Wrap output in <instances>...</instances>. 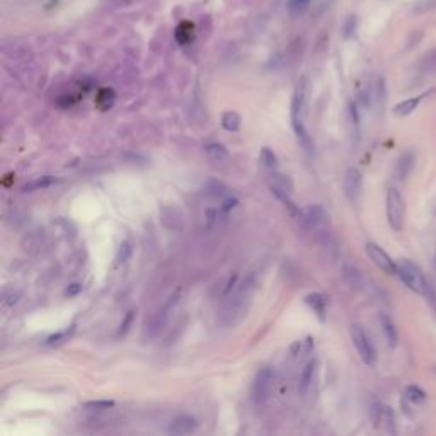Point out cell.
I'll use <instances>...</instances> for the list:
<instances>
[{
    "mask_svg": "<svg viewBox=\"0 0 436 436\" xmlns=\"http://www.w3.org/2000/svg\"><path fill=\"white\" fill-rule=\"evenodd\" d=\"M254 291H256L254 276H249L242 285H239V288L230 296L229 301L225 303V308H223V319H225L227 324H235L247 312Z\"/></svg>",
    "mask_w": 436,
    "mask_h": 436,
    "instance_id": "6da1fadb",
    "label": "cell"
},
{
    "mask_svg": "<svg viewBox=\"0 0 436 436\" xmlns=\"http://www.w3.org/2000/svg\"><path fill=\"white\" fill-rule=\"evenodd\" d=\"M397 275L401 276V280L404 281V285L411 291L418 293V295H426L430 281L426 280L418 264H414L409 259H401L397 264Z\"/></svg>",
    "mask_w": 436,
    "mask_h": 436,
    "instance_id": "7a4b0ae2",
    "label": "cell"
},
{
    "mask_svg": "<svg viewBox=\"0 0 436 436\" xmlns=\"http://www.w3.org/2000/svg\"><path fill=\"white\" fill-rule=\"evenodd\" d=\"M385 211H387V222L392 227V230L401 232L402 227H404L406 205H404V198L399 193L397 187H389V191H387Z\"/></svg>",
    "mask_w": 436,
    "mask_h": 436,
    "instance_id": "3957f363",
    "label": "cell"
},
{
    "mask_svg": "<svg viewBox=\"0 0 436 436\" xmlns=\"http://www.w3.org/2000/svg\"><path fill=\"white\" fill-rule=\"evenodd\" d=\"M273 384H275V372L270 366L261 368L254 378V384H252V397H254L256 404H264L270 399Z\"/></svg>",
    "mask_w": 436,
    "mask_h": 436,
    "instance_id": "277c9868",
    "label": "cell"
},
{
    "mask_svg": "<svg viewBox=\"0 0 436 436\" xmlns=\"http://www.w3.org/2000/svg\"><path fill=\"white\" fill-rule=\"evenodd\" d=\"M351 339H353V344L356 348L358 354L360 358L363 360L365 365L372 366L375 365V360H377V354H375V348L370 341L368 334L365 332V329L361 325H353L351 327Z\"/></svg>",
    "mask_w": 436,
    "mask_h": 436,
    "instance_id": "5b68a950",
    "label": "cell"
},
{
    "mask_svg": "<svg viewBox=\"0 0 436 436\" xmlns=\"http://www.w3.org/2000/svg\"><path fill=\"white\" fill-rule=\"evenodd\" d=\"M305 113H307V84H305V80H301V82L296 85L291 97V109H290L291 126L305 125L303 123Z\"/></svg>",
    "mask_w": 436,
    "mask_h": 436,
    "instance_id": "8992f818",
    "label": "cell"
},
{
    "mask_svg": "<svg viewBox=\"0 0 436 436\" xmlns=\"http://www.w3.org/2000/svg\"><path fill=\"white\" fill-rule=\"evenodd\" d=\"M366 254H368V258L373 261V264L378 268V270H382L385 273V275H395L397 273V264L394 263V259L390 258L387 252L382 249L378 244L375 242H368L365 247Z\"/></svg>",
    "mask_w": 436,
    "mask_h": 436,
    "instance_id": "52a82bcc",
    "label": "cell"
},
{
    "mask_svg": "<svg viewBox=\"0 0 436 436\" xmlns=\"http://www.w3.org/2000/svg\"><path fill=\"white\" fill-rule=\"evenodd\" d=\"M363 193V176L358 169L349 167L344 174V194L353 205H358Z\"/></svg>",
    "mask_w": 436,
    "mask_h": 436,
    "instance_id": "ba28073f",
    "label": "cell"
},
{
    "mask_svg": "<svg viewBox=\"0 0 436 436\" xmlns=\"http://www.w3.org/2000/svg\"><path fill=\"white\" fill-rule=\"evenodd\" d=\"M300 218L303 220L310 229H320V227H324L325 223H327L329 215L322 205H310L301 211Z\"/></svg>",
    "mask_w": 436,
    "mask_h": 436,
    "instance_id": "9c48e42d",
    "label": "cell"
},
{
    "mask_svg": "<svg viewBox=\"0 0 436 436\" xmlns=\"http://www.w3.org/2000/svg\"><path fill=\"white\" fill-rule=\"evenodd\" d=\"M341 275L346 283L353 288V290H363L365 288V276L363 273L360 271V268L356 264H353L351 261H344L343 266H341Z\"/></svg>",
    "mask_w": 436,
    "mask_h": 436,
    "instance_id": "30bf717a",
    "label": "cell"
},
{
    "mask_svg": "<svg viewBox=\"0 0 436 436\" xmlns=\"http://www.w3.org/2000/svg\"><path fill=\"white\" fill-rule=\"evenodd\" d=\"M198 430V421L191 416H179L169 426L170 435H189Z\"/></svg>",
    "mask_w": 436,
    "mask_h": 436,
    "instance_id": "8fae6325",
    "label": "cell"
},
{
    "mask_svg": "<svg viewBox=\"0 0 436 436\" xmlns=\"http://www.w3.org/2000/svg\"><path fill=\"white\" fill-rule=\"evenodd\" d=\"M315 373H317V360H310L307 365L303 366V370L300 372V378H298V394L300 395L308 394L313 378H315Z\"/></svg>",
    "mask_w": 436,
    "mask_h": 436,
    "instance_id": "7c38bea8",
    "label": "cell"
},
{
    "mask_svg": "<svg viewBox=\"0 0 436 436\" xmlns=\"http://www.w3.org/2000/svg\"><path fill=\"white\" fill-rule=\"evenodd\" d=\"M378 322H380V327H382V332H384V337L389 344V348H395L399 344V334H397V327H395L394 320L390 319V315L382 312L378 315Z\"/></svg>",
    "mask_w": 436,
    "mask_h": 436,
    "instance_id": "4fadbf2b",
    "label": "cell"
},
{
    "mask_svg": "<svg viewBox=\"0 0 436 436\" xmlns=\"http://www.w3.org/2000/svg\"><path fill=\"white\" fill-rule=\"evenodd\" d=\"M414 164H416L414 153L411 152V150H407V152H404L401 157H399L397 164H395V177L401 179V181L407 179V176L413 172Z\"/></svg>",
    "mask_w": 436,
    "mask_h": 436,
    "instance_id": "5bb4252c",
    "label": "cell"
},
{
    "mask_svg": "<svg viewBox=\"0 0 436 436\" xmlns=\"http://www.w3.org/2000/svg\"><path fill=\"white\" fill-rule=\"evenodd\" d=\"M305 303L315 312V315L319 317L320 320L325 319V307H327V300L322 293H308L305 296Z\"/></svg>",
    "mask_w": 436,
    "mask_h": 436,
    "instance_id": "9a60e30c",
    "label": "cell"
},
{
    "mask_svg": "<svg viewBox=\"0 0 436 436\" xmlns=\"http://www.w3.org/2000/svg\"><path fill=\"white\" fill-rule=\"evenodd\" d=\"M205 153L206 157L210 158L213 164H227L229 162V152H227V148L223 145L220 144H208L205 146Z\"/></svg>",
    "mask_w": 436,
    "mask_h": 436,
    "instance_id": "2e32d148",
    "label": "cell"
},
{
    "mask_svg": "<svg viewBox=\"0 0 436 436\" xmlns=\"http://www.w3.org/2000/svg\"><path fill=\"white\" fill-rule=\"evenodd\" d=\"M56 182H58V179L53 177V176L36 177V179H31V181H27L26 184L22 186V191H24V193H32V191L46 189V187L56 184Z\"/></svg>",
    "mask_w": 436,
    "mask_h": 436,
    "instance_id": "e0dca14e",
    "label": "cell"
},
{
    "mask_svg": "<svg viewBox=\"0 0 436 436\" xmlns=\"http://www.w3.org/2000/svg\"><path fill=\"white\" fill-rule=\"evenodd\" d=\"M425 96L426 94H421V96H418V97H411V99H406V101H402V103H399L394 108V115L395 116H407V115H411V113H414L416 108L419 106V103L425 99Z\"/></svg>",
    "mask_w": 436,
    "mask_h": 436,
    "instance_id": "ac0fdd59",
    "label": "cell"
},
{
    "mask_svg": "<svg viewBox=\"0 0 436 436\" xmlns=\"http://www.w3.org/2000/svg\"><path fill=\"white\" fill-rule=\"evenodd\" d=\"M271 187L280 189V191L288 193V194L293 193V184H291L290 177L285 176V174H281V172H275V170H271Z\"/></svg>",
    "mask_w": 436,
    "mask_h": 436,
    "instance_id": "d6986e66",
    "label": "cell"
},
{
    "mask_svg": "<svg viewBox=\"0 0 436 436\" xmlns=\"http://www.w3.org/2000/svg\"><path fill=\"white\" fill-rule=\"evenodd\" d=\"M240 123H242V118H240L239 113L227 111L222 115V126L227 130V132H237V130L240 128Z\"/></svg>",
    "mask_w": 436,
    "mask_h": 436,
    "instance_id": "ffe728a7",
    "label": "cell"
},
{
    "mask_svg": "<svg viewBox=\"0 0 436 436\" xmlns=\"http://www.w3.org/2000/svg\"><path fill=\"white\" fill-rule=\"evenodd\" d=\"M313 351V341L312 337H305L301 341H296L295 344L291 346V354L295 358H301V356H307Z\"/></svg>",
    "mask_w": 436,
    "mask_h": 436,
    "instance_id": "44dd1931",
    "label": "cell"
},
{
    "mask_svg": "<svg viewBox=\"0 0 436 436\" xmlns=\"http://www.w3.org/2000/svg\"><path fill=\"white\" fill-rule=\"evenodd\" d=\"M259 160L261 164H263V167H266L268 170H275L276 167H278V157H276V153L273 152L271 148H268V146L261 148Z\"/></svg>",
    "mask_w": 436,
    "mask_h": 436,
    "instance_id": "7402d4cb",
    "label": "cell"
},
{
    "mask_svg": "<svg viewBox=\"0 0 436 436\" xmlns=\"http://www.w3.org/2000/svg\"><path fill=\"white\" fill-rule=\"evenodd\" d=\"M404 395H406L407 401L413 402V404H421V402L426 399V394L423 392V390L419 389V387H416V385H409V387H406Z\"/></svg>",
    "mask_w": 436,
    "mask_h": 436,
    "instance_id": "603a6c76",
    "label": "cell"
},
{
    "mask_svg": "<svg viewBox=\"0 0 436 436\" xmlns=\"http://www.w3.org/2000/svg\"><path fill=\"white\" fill-rule=\"evenodd\" d=\"M72 332H73V325H72L70 329H65V331H60V332H56V334H53V336H50L46 339V344L48 346L62 344V343H65V341H68V337L72 336Z\"/></svg>",
    "mask_w": 436,
    "mask_h": 436,
    "instance_id": "cb8c5ba5",
    "label": "cell"
},
{
    "mask_svg": "<svg viewBox=\"0 0 436 436\" xmlns=\"http://www.w3.org/2000/svg\"><path fill=\"white\" fill-rule=\"evenodd\" d=\"M113 101H115V92L111 89H103L97 96V104L101 106L103 109H108L113 106Z\"/></svg>",
    "mask_w": 436,
    "mask_h": 436,
    "instance_id": "d4e9b609",
    "label": "cell"
},
{
    "mask_svg": "<svg viewBox=\"0 0 436 436\" xmlns=\"http://www.w3.org/2000/svg\"><path fill=\"white\" fill-rule=\"evenodd\" d=\"M308 5H310V0H290L288 10H290L291 15H300L301 12L307 10Z\"/></svg>",
    "mask_w": 436,
    "mask_h": 436,
    "instance_id": "484cf974",
    "label": "cell"
},
{
    "mask_svg": "<svg viewBox=\"0 0 436 436\" xmlns=\"http://www.w3.org/2000/svg\"><path fill=\"white\" fill-rule=\"evenodd\" d=\"M176 36H177V41L179 43H187L191 39V24H187V22H184V24H181V26L177 27V31H176Z\"/></svg>",
    "mask_w": 436,
    "mask_h": 436,
    "instance_id": "4316f807",
    "label": "cell"
},
{
    "mask_svg": "<svg viewBox=\"0 0 436 436\" xmlns=\"http://www.w3.org/2000/svg\"><path fill=\"white\" fill-rule=\"evenodd\" d=\"M130 256H132V246H130V242H121L120 244V249H118V254H116V259L118 263H126V261L130 259Z\"/></svg>",
    "mask_w": 436,
    "mask_h": 436,
    "instance_id": "83f0119b",
    "label": "cell"
},
{
    "mask_svg": "<svg viewBox=\"0 0 436 436\" xmlns=\"http://www.w3.org/2000/svg\"><path fill=\"white\" fill-rule=\"evenodd\" d=\"M87 409H94V411H103V409H109V407L115 406L113 401H91L84 404Z\"/></svg>",
    "mask_w": 436,
    "mask_h": 436,
    "instance_id": "f1b7e54d",
    "label": "cell"
},
{
    "mask_svg": "<svg viewBox=\"0 0 436 436\" xmlns=\"http://www.w3.org/2000/svg\"><path fill=\"white\" fill-rule=\"evenodd\" d=\"M239 205V199L234 196H227L225 199H222V205H220V211L222 213H229V211L234 210L235 206Z\"/></svg>",
    "mask_w": 436,
    "mask_h": 436,
    "instance_id": "f546056e",
    "label": "cell"
},
{
    "mask_svg": "<svg viewBox=\"0 0 436 436\" xmlns=\"http://www.w3.org/2000/svg\"><path fill=\"white\" fill-rule=\"evenodd\" d=\"M435 7H436V0H419V2L414 5V12L421 14V12H428V10L435 9Z\"/></svg>",
    "mask_w": 436,
    "mask_h": 436,
    "instance_id": "4dcf8cb0",
    "label": "cell"
},
{
    "mask_svg": "<svg viewBox=\"0 0 436 436\" xmlns=\"http://www.w3.org/2000/svg\"><path fill=\"white\" fill-rule=\"evenodd\" d=\"M423 67H425L428 72H436V50L431 51L430 55L423 60Z\"/></svg>",
    "mask_w": 436,
    "mask_h": 436,
    "instance_id": "1f68e13d",
    "label": "cell"
},
{
    "mask_svg": "<svg viewBox=\"0 0 436 436\" xmlns=\"http://www.w3.org/2000/svg\"><path fill=\"white\" fill-rule=\"evenodd\" d=\"M218 223V210H206V225L208 229H213Z\"/></svg>",
    "mask_w": 436,
    "mask_h": 436,
    "instance_id": "d6a6232c",
    "label": "cell"
},
{
    "mask_svg": "<svg viewBox=\"0 0 436 436\" xmlns=\"http://www.w3.org/2000/svg\"><path fill=\"white\" fill-rule=\"evenodd\" d=\"M354 31H356V17H349L344 26V36L349 38V36L354 34Z\"/></svg>",
    "mask_w": 436,
    "mask_h": 436,
    "instance_id": "836d02e7",
    "label": "cell"
},
{
    "mask_svg": "<svg viewBox=\"0 0 436 436\" xmlns=\"http://www.w3.org/2000/svg\"><path fill=\"white\" fill-rule=\"evenodd\" d=\"M426 298H428V301H430L431 303V307H433V310L436 312V290L433 287H431V283H430V287H428V290H426Z\"/></svg>",
    "mask_w": 436,
    "mask_h": 436,
    "instance_id": "e575fe53",
    "label": "cell"
},
{
    "mask_svg": "<svg viewBox=\"0 0 436 436\" xmlns=\"http://www.w3.org/2000/svg\"><path fill=\"white\" fill-rule=\"evenodd\" d=\"M132 320H133V312H128V313H126L125 322H123V324H121V327H120V332H118V336H123V334H126V331H128V327H130V324H132Z\"/></svg>",
    "mask_w": 436,
    "mask_h": 436,
    "instance_id": "d590c367",
    "label": "cell"
},
{
    "mask_svg": "<svg viewBox=\"0 0 436 436\" xmlns=\"http://www.w3.org/2000/svg\"><path fill=\"white\" fill-rule=\"evenodd\" d=\"M82 291V285H79V283H73V285H70V287H68V290H67V295H77V293H80Z\"/></svg>",
    "mask_w": 436,
    "mask_h": 436,
    "instance_id": "8d00e7d4",
    "label": "cell"
},
{
    "mask_svg": "<svg viewBox=\"0 0 436 436\" xmlns=\"http://www.w3.org/2000/svg\"><path fill=\"white\" fill-rule=\"evenodd\" d=\"M435 266H436V261H435Z\"/></svg>",
    "mask_w": 436,
    "mask_h": 436,
    "instance_id": "74e56055",
    "label": "cell"
}]
</instances>
